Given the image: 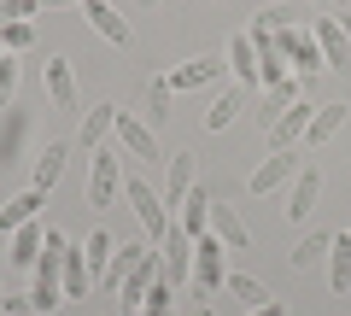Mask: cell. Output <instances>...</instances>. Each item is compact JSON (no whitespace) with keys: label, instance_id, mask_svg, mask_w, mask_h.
Listing matches in <instances>:
<instances>
[{"label":"cell","instance_id":"cell-2","mask_svg":"<svg viewBox=\"0 0 351 316\" xmlns=\"http://www.w3.org/2000/svg\"><path fill=\"white\" fill-rule=\"evenodd\" d=\"M193 287L211 299L217 287H228V246L217 228H205V234H193Z\"/></svg>","mask_w":351,"mask_h":316},{"label":"cell","instance_id":"cell-24","mask_svg":"<svg viewBox=\"0 0 351 316\" xmlns=\"http://www.w3.org/2000/svg\"><path fill=\"white\" fill-rule=\"evenodd\" d=\"M211 199H217L211 188H193L188 199L176 205V223L188 228V234H205V228H211Z\"/></svg>","mask_w":351,"mask_h":316},{"label":"cell","instance_id":"cell-45","mask_svg":"<svg viewBox=\"0 0 351 316\" xmlns=\"http://www.w3.org/2000/svg\"><path fill=\"white\" fill-rule=\"evenodd\" d=\"M346 228H351V223H346Z\"/></svg>","mask_w":351,"mask_h":316},{"label":"cell","instance_id":"cell-21","mask_svg":"<svg viewBox=\"0 0 351 316\" xmlns=\"http://www.w3.org/2000/svg\"><path fill=\"white\" fill-rule=\"evenodd\" d=\"M228 71H234L240 88H258V47H252L246 29H240V36H228Z\"/></svg>","mask_w":351,"mask_h":316},{"label":"cell","instance_id":"cell-33","mask_svg":"<svg viewBox=\"0 0 351 316\" xmlns=\"http://www.w3.org/2000/svg\"><path fill=\"white\" fill-rule=\"evenodd\" d=\"M228 293H234L246 311H258V304H269V293H263V281L258 276H228Z\"/></svg>","mask_w":351,"mask_h":316},{"label":"cell","instance_id":"cell-20","mask_svg":"<svg viewBox=\"0 0 351 316\" xmlns=\"http://www.w3.org/2000/svg\"><path fill=\"white\" fill-rule=\"evenodd\" d=\"M346 117H351V106H346V100L316 106V112H311V129H304V147H328V141L346 129Z\"/></svg>","mask_w":351,"mask_h":316},{"label":"cell","instance_id":"cell-1","mask_svg":"<svg viewBox=\"0 0 351 316\" xmlns=\"http://www.w3.org/2000/svg\"><path fill=\"white\" fill-rule=\"evenodd\" d=\"M29 147H36V112L24 100L0 106V176H24Z\"/></svg>","mask_w":351,"mask_h":316},{"label":"cell","instance_id":"cell-13","mask_svg":"<svg viewBox=\"0 0 351 316\" xmlns=\"http://www.w3.org/2000/svg\"><path fill=\"white\" fill-rule=\"evenodd\" d=\"M223 71H228V59H211V53H199V59H182L170 76H164V82H170V94H176V88H205V82H217Z\"/></svg>","mask_w":351,"mask_h":316},{"label":"cell","instance_id":"cell-30","mask_svg":"<svg viewBox=\"0 0 351 316\" xmlns=\"http://www.w3.org/2000/svg\"><path fill=\"white\" fill-rule=\"evenodd\" d=\"M234 117H240V94H234V88H223L211 106H205V129H211V135H223Z\"/></svg>","mask_w":351,"mask_h":316},{"label":"cell","instance_id":"cell-39","mask_svg":"<svg viewBox=\"0 0 351 316\" xmlns=\"http://www.w3.org/2000/svg\"><path fill=\"white\" fill-rule=\"evenodd\" d=\"M36 6H82V0H36Z\"/></svg>","mask_w":351,"mask_h":316},{"label":"cell","instance_id":"cell-19","mask_svg":"<svg viewBox=\"0 0 351 316\" xmlns=\"http://www.w3.org/2000/svg\"><path fill=\"white\" fill-rule=\"evenodd\" d=\"M41 246H47V228H41V223L12 228V246H6V258H12V269H18V276H29V269H36Z\"/></svg>","mask_w":351,"mask_h":316},{"label":"cell","instance_id":"cell-17","mask_svg":"<svg viewBox=\"0 0 351 316\" xmlns=\"http://www.w3.org/2000/svg\"><path fill=\"white\" fill-rule=\"evenodd\" d=\"M41 205H47V193H41V188H18L12 199H0V234H12V228L36 223Z\"/></svg>","mask_w":351,"mask_h":316},{"label":"cell","instance_id":"cell-14","mask_svg":"<svg viewBox=\"0 0 351 316\" xmlns=\"http://www.w3.org/2000/svg\"><path fill=\"white\" fill-rule=\"evenodd\" d=\"M82 18L94 24V36L112 41V47H123V41H129V18L117 12L112 0H82Z\"/></svg>","mask_w":351,"mask_h":316},{"label":"cell","instance_id":"cell-9","mask_svg":"<svg viewBox=\"0 0 351 316\" xmlns=\"http://www.w3.org/2000/svg\"><path fill=\"white\" fill-rule=\"evenodd\" d=\"M299 147H287V152H269V158H263V165L258 170H252V182H246V188L252 193H276V188H287V182L293 176H299Z\"/></svg>","mask_w":351,"mask_h":316},{"label":"cell","instance_id":"cell-23","mask_svg":"<svg viewBox=\"0 0 351 316\" xmlns=\"http://www.w3.org/2000/svg\"><path fill=\"white\" fill-rule=\"evenodd\" d=\"M193 188H199V182H193V152H176V158H170V176H164V205L176 211Z\"/></svg>","mask_w":351,"mask_h":316},{"label":"cell","instance_id":"cell-4","mask_svg":"<svg viewBox=\"0 0 351 316\" xmlns=\"http://www.w3.org/2000/svg\"><path fill=\"white\" fill-rule=\"evenodd\" d=\"M276 47H281V59H287V71L299 76L304 88L316 82V71H328V59H322V47H316V36L311 29H276Z\"/></svg>","mask_w":351,"mask_h":316},{"label":"cell","instance_id":"cell-43","mask_svg":"<svg viewBox=\"0 0 351 316\" xmlns=\"http://www.w3.org/2000/svg\"><path fill=\"white\" fill-rule=\"evenodd\" d=\"M199 316H211V304H205V311H199Z\"/></svg>","mask_w":351,"mask_h":316},{"label":"cell","instance_id":"cell-27","mask_svg":"<svg viewBox=\"0 0 351 316\" xmlns=\"http://www.w3.org/2000/svg\"><path fill=\"white\" fill-rule=\"evenodd\" d=\"M328 246H334V234H304V241H299V246H293V252H287V264H293V269H299V276H304V269L328 264Z\"/></svg>","mask_w":351,"mask_h":316},{"label":"cell","instance_id":"cell-6","mask_svg":"<svg viewBox=\"0 0 351 316\" xmlns=\"http://www.w3.org/2000/svg\"><path fill=\"white\" fill-rule=\"evenodd\" d=\"M117 147L129 152V158H147V165H164V147H158V129L147 123V117L123 112L117 106Z\"/></svg>","mask_w":351,"mask_h":316},{"label":"cell","instance_id":"cell-5","mask_svg":"<svg viewBox=\"0 0 351 316\" xmlns=\"http://www.w3.org/2000/svg\"><path fill=\"white\" fill-rule=\"evenodd\" d=\"M117 193H123V152L100 147L94 158H88V205L106 211V205H117Z\"/></svg>","mask_w":351,"mask_h":316},{"label":"cell","instance_id":"cell-25","mask_svg":"<svg viewBox=\"0 0 351 316\" xmlns=\"http://www.w3.org/2000/svg\"><path fill=\"white\" fill-rule=\"evenodd\" d=\"M328 287L351 293V228H339L334 246H328Z\"/></svg>","mask_w":351,"mask_h":316},{"label":"cell","instance_id":"cell-10","mask_svg":"<svg viewBox=\"0 0 351 316\" xmlns=\"http://www.w3.org/2000/svg\"><path fill=\"white\" fill-rule=\"evenodd\" d=\"M41 82H47V100L59 106V112H82V100H76V71L64 53H53L47 64H41Z\"/></svg>","mask_w":351,"mask_h":316},{"label":"cell","instance_id":"cell-41","mask_svg":"<svg viewBox=\"0 0 351 316\" xmlns=\"http://www.w3.org/2000/svg\"><path fill=\"white\" fill-rule=\"evenodd\" d=\"M141 6H158V0H141Z\"/></svg>","mask_w":351,"mask_h":316},{"label":"cell","instance_id":"cell-16","mask_svg":"<svg viewBox=\"0 0 351 316\" xmlns=\"http://www.w3.org/2000/svg\"><path fill=\"white\" fill-rule=\"evenodd\" d=\"M64 158H71V147H64V141H47V147L29 158V188L53 193V188H59V176H64Z\"/></svg>","mask_w":351,"mask_h":316},{"label":"cell","instance_id":"cell-28","mask_svg":"<svg viewBox=\"0 0 351 316\" xmlns=\"http://www.w3.org/2000/svg\"><path fill=\"white\" fill-rule=\"evenodd\" d=\"M112 252H117V241L106 234V228H94L82 241V258H88V276H94V287H100V276H106V264H112Z\"/></svg>","mask_w":351,"mask_h":316},{"label":"cell","instance_id":"cell-44","mask_svg":"<svg viewBox=\"0 0 351 316\" xmlns=\"http://www.w3.org/2000/svg\"><path fill=\"white\" fill-rule=\"evenodd\" d=\"M287 316H299V311H287Z\"/></svg>","mask_w":351,"mask_h":316},{"label":"cell","instance_id":"cell-32","mask_svg":"<svg viewBox=\"0 0 351 316\" xmlns=\"http://www.w3.org/2000/svg\"><path fill=\"white\" fill-rule=\"evenodd\" d=\"M141 316H176V287H170L164 276L147 287V304H141Z\"/></svg>","mask_w":351,"mask_h":316},{"label":"cell","instance_id":"cell-35","mask_svg":"<svg viewBox=\"0 0 351 316\" xmlns=\"http://www.w3.org/2000/svg\"><path fill=\"white\" fill-rule=\"evenodd\" d=\"M293 24V6H258L252 12V29H287Z\"/></svg>","mask_w":351,"mask_h":316},{"label":"cell","instance_id":"cell-38","mask_svg":"<svg viewBox=\"0 0 351 316\" xmlns=\"http://www.w3.org/2000/svg\"><path fill=\"white\" fill-rule=\"evenodd\" d=\"M246 316H287V304H281V299H269V304H258V311H246Z\"/></svg>","mask_w":351,"mask_h":316},{"label":"cell","instance_id":"cell-12","mask_svg":"<svg viewBox=\"0 0 351 316\" xmlns=\"http://www.w3.org/2000/svg\"><path fill=\"white\" fill-rule=\"evenodd\" d=\"M311 36H316V47H322L328 71H351V41H346V24H339V18H316Z\"/></svg>","mask_w":351,"mask_h":316},{"label":"cell","instance_id":"cell-26","mask_svg":"<svg viewBox=\"0 0 351 316\" xmlns=\"http://www.w3.org/2000/svg\"><path fill=\"white\" fill-rule=\"evenodd\" d=\"M88 293H94L88 258H82V246H71V252H64V299H88Z\"/></svg>","mask_w":351,"mask_h":316},{"label":"cell","instance_id":"cell-22","mask_svg":"<svg viewBox=\"0 0 351 316\" xmlns=\"http://www.w3.org/2000/svg\"><path fill=\"white\" fill-rule=\"evenodd\" d=\"M211 228L223 234L228 252H246V246H252V234H246V223H240V211H234V205H223V199H211Z\"/></svg>","mask_w":351,"mask_h":316},{"label":"cell","instance_id":"cell-8","mask_svg":"<svg viewBox=\"0 0 351 316\" xmlns=\"http://www.w3.org/2000/svg\"><path fill=\"white\" fill-rule=\"evenodd\" d=\"M316 199H322V170L304 165L299 176L287 182V205H281V217H287V223H304V217L316 211Z\"/></svg>","mask_w":351,"mask_h":316},{"label":"cell","instance_id":"cell-37","mask_svg":"<svg viewBox=\"0 0 351 316\" xmlns=\"http://www.w3.org/2000/svg\"><path fill=\"white\" fill-rule=\"evenodd\" d=\"M41 6L36 0H0V24H24V18H36Z\"/></svg>","mask_w":351,"mask_h":316},{"label":"cell","instance_id":"cell-31","mask_svg":"<svg viewBox=\"0 0 351 316\" xmlns=\"http://www.w3.org/2000/svg\"><path fill=\"white\" fill-rule=\"evenodd\" d=\"M141 117H147L152 129H164V117H170V82H164V76L147 82V112H141Z\"/></svg>","mask_w":351,"mask_h":316},{"label":"cell","instance_id":"cell-11","mask_svg":"<svg viewBox=\"0 0 351 316\" xmlns=\"http://www.w3.org/2000/svg\"><path fill=\"white\" fill-rule=\"evenodd\" d=\"M311 112H316V106H311V94H304L299 106H287V112L276 117V129L263 135V141H269V152H287V147H299V141H304V129H311Z\"/></svg>","mask_w":351,"mask_h":316},{"label":"cell","instance_id":"cell-3","mask_svg":"<svg viewBox=\"0 0 351 316\" xmlns=\"http://www.w3.org/2000/svg\"><path fill=\"white\" fill-rule=\"evenodd\" d=\"M123 199H129V211L141 217V228H147V241L158 246L164 234H170V223H176V217H170V205H164V193H152V188H147L141 176H123Z\"/></svg>","mask_w":351,"mask_h":316},{"label":"cell","instance_id":"cell-34","mask_svg":"<svg viewBox=\"0 0 351 316\" xmlns=\"http://www.w3.org/2000/svg\"><path fill=\"white\" fill-rule=\"evenodd\" d=\"M0 47L6 53H29L36 47V24H29V18L24 24H0Z\"/></svg>","mask_w":351,"mask_h":316},{"label":"cell","instance_id":"cell-18","mask_svg":"<svg viewBox=\"0 0 351 316\" xmlns=\"http://www.w3.org/2000/svg\"><path fill=\"white\" fill-rule=\"evenodd\" d=\"M117 129V106L112 100H100V106H88V117L76 123V147H88V152H100L106 147V135Z\"/></svg>","mask_w":351,"mask_h":316},{"label":"cell","instance_id":"cell-29","mask_svg":"<svg viewBox=\"0 0 351 316\" xmlns=\"http://www.w3.org/2000/svg\"><path fill=\"white\" fill-rule=\"evenodd\" d=\"M141 252H147V246H129V241H117V252H112V264H106L100 287H112V293H117V287H123V276L141 264Z\"/></svg>","mask_w":351,"mask_h":316},{"label":"cell","instance_id":"cell-7","mask_svg":"<svg viewBox=\"0 0 351 316\" xmlns=\"http://www.w3.org/2000/svg\"><path fill=\"white\" fill-rule=\"evenodd\" d=\"M158 258H164V281H170V287L193 281V234L182 223H170V234L158 241Z\"/></svg>","mask_w":351,"mask_h":316},{"label":"cell","instance_id":"cell-40","mask_svg":"<svg viewBox=\"0 0 351 316\" xmlns=\"http://www.w3.org/2000/svg\"><path fill=\"white\" fill-rule=\"evenodd\" d=\"M339 24H346V41H351V12H346V18H339Z\"/></svg>","mask_w":351,"mask_h":316},{"label":"cell","instance_id":"cell-42","mask_svg":"<svg viewBox=\"0 0 351 316\" xmlns=\"http://www.w3.org/2000/svg\"><path fill=\"white\" fill-rule=\"evenodd\" d=\"M334 6H351V0H334Z\"/></svg>","mask_w":351,"mask_h":316},{"label":"cell","instance_id":"cell-36","mask_svg":"<svg viewBox=\"0 0 351 316\" xmlns=\"http://www.w3.org/2000/svg\"><path fill=\"white\" fill-rule=\"evenodd\" d=\"M18 100V53H6L0 59V106H12Z\"/></svg>","mask_w":351,"mask_h":316},{"label":"cell","instance_id":"cell-15","mask_svg":"<svg viewBox=\"0 0 351 316\" xmlns=\"http://www.w3.org/2000/svg\"><path fill=\"white\" fill-rule=\"evenodd\" d=\"M304 94H311V88H304L299 76H287V82H276V88H263V106H258V129L269 135V129H276V117L287 112V106H299Z\"/></svg>","mask_w":351,"mask_h":316}]
</instances>
